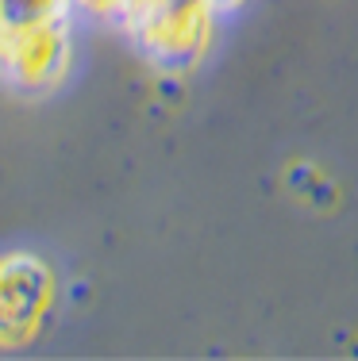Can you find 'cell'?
I'll use <instances>...</instances> for the list:
<instances>
[{"instance_id":"cell-1","label":"cell","mask_w":358,"mask_h":361,"mask_svg":"<svg viewBox=\"0 0 358 361\" xmlns=\"http://www.w3.org/2000/svg\"><path fill=\"white\" fill-rule=\"evenodd\" d=\"M212 23H216V8L208 0H158L131 12L119 27L139 42V50L155 66L185 70L204 58L212 42Z\"/></svg>"},{"instance_id":"cell-2","label":"cell","mask_w":358,"mask_h":361,"mask_svg":"<svg viewBox=\"0 0 358 361\" xmlns=\"http://www.w3.org/2000/svg\"><path fill=\"white\" fill-rule=\"evenodd\" d=\"M73 66L70 16L0 31V85L16 92H50Z\"/></svg>"},{"instance_id":"cell-3","label":"cell","mask_w":358,"mask_h":361,"mask_svg":"<svg viewBox=\"0 0 358 361\" xmlns=\"http://www.w3.org/2000/svg\"><path fill=\"white\" fill-rule=\"evenodd\" d=\"M58 300L54 269L39 254H0V350H20L39 338Z\"/></svg>"},{"instance_id":"cell-4","label":"cell","mask_w":358,"mask_h":361,"mask_svg":"<svg viewBox=\"0 0 358 361\" xmlns=\"http://www.w3.org/2000/svg\"><path fill=\"white\" fill-rule=\"evenodd\" d=\"M58 16H70V0H0V31Z\"/></svg>"},{"instance_id":"cell-5","label":"cell","mask_w":358,"mask_h":361,"mask_svg":"<svg viewBox=\"0 0 358 361\" xmlns=\"http://www.w3.org/2000/svg\"><path fill=\"white\" fill-rule=\"evenodd\" d=\"M70 8L93 16V20H105V23H119L127 16V0H70Z\"/></svg>"}]
</instances>
